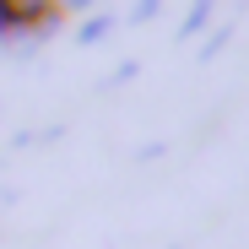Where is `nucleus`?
I'll return each mask as SVG.
<instances>
[{"instance_id":"nucleus-1","label":"nucleus","mask_w":249,"mask_h":249,"mask_svg":"<svg viewBox=\"0 0 249 249\" xmlns=\"http://www.w3.org/2000/svg\"><path fill=\"white\" fill-rule=\"evenodd\" d=\"M38 6H44V0H0V11H6V17H17V22H22V17H33Z\"/></svg>"}]
</instances>
